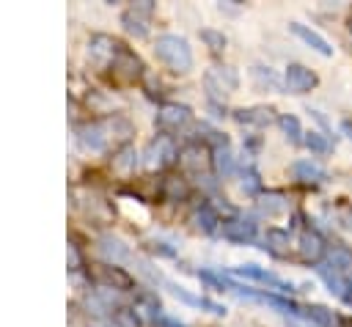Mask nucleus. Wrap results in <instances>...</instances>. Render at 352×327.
<instances>
[{
	"mask_svg": "<svg viewBox=\"0 0 352 327\" xmlns=\"http://www.w3.org/2000/svg\"><path fill=\"white\" fill-rule=\"evenodd\" d=\"M154 55L173 71H190L192 69V49L187 44L184 36H173V33H162L154 41Z\"/></svg>",
	"mask_w": 352,
	"mask_h": 327,
	"instance_id": "obj_1",
	"label": "nucleus"
},
{
	"mask_svg": "<svg viewBox=\"0 0 352 327\" xmlns=\"http://www.w3.org/2000/svg\"><path fill=\"white\" fill-rule=\"evenodd\" d=\"M209 162H212V168H214V173L217 176H231L234 170H236V165H234V154H231V148L228 146H214L212 148V157H209Z\"/></svg>",
	"mask_w": 352,
	"mask_h": 327,
	"instance_id": "obj_21",
	"label": "nucleus"
},
{
	"mask_svg": "<svg viewBox=\"0 0 352 327\" xmlns=\"http://www.w3.org/2000/svg\"><path fill=\"white\" fill-rule=\"evenodd\" d=\"M228 275H231V278H248V280L264 283V286L278 289V291H283V294L294 291V286H292V283L280 280L278 275H272V272H267V269H261V267H256V264H242V267H234V269H228Z\"/></svg>",
	"mask_w": 352,
	"mask_h": 327,
	"instance_id": "obj_10",
	"label": "nucleus"
},
{
	"mask_svg": "<svg viewBox=\"0 0 352 327\" xmlns=\"http://www.w3.org/2000/svg\"><path fill=\"white\" fill-rule=\"evenodd\" d=\"M201 41H204L212 52H223V49H226V36H223V30L204 27V30H201Z\"/></svg>",
	"mask_w": 352,
	"mask_h": 327,
	"instance_id": "obj_34",
	"label": "nucleus"
},
{
	"mask_svg": "<svg viewBox=\"0 0 352 327\" xmlns=\"http://www.w3.org/2000/svg\"><path fill=\"white\" fill-rule=\"evenodd\" d=\"M192 225L201 231V234H214V231H220V225H223V220H220V214H217V209L212 206V203H201V206H195L192 209Z\"/></svg>",
	"mask_w": 352,
	"mask_h": 327,
	"instance_id": "obj_13",
	"label": "nucleus"
},
{
	"mask_svg": "<svg viewBox=\"0 0 352 327\" xmlns=\"http://www.w3.org/2000/svg\"><path fill=\"white\" fill-rule=\"evenodd\" d=\"M341 129H344V132H346V137L352 140V121H349V118H344V121H341Z\"/></svg>",
	"mask_w": 352,
	"mask_h": 327,
	"instance_id": "obj_37",
	"label": "nucleus"
},
{
	"mask_svg": "<svg viewBox=\"0 0 352 327\" xmlns=\"http://www.w3.org/2000/svg\"><path fill=\"white\" fill-rule=\"evenodd\" d=\"M110 66H113V71L121 82H138L143 77V60L121 41H118V49H116V58H113Z\"/></svg>",
	"mask_w": 352,
	"mask_h": 327,
	"instance_id": "obj_4",
	"label": "nucleus"
},
{
	"mask_svg": "<svg viewBox=\"0 0 352 327\" xmlns=\"http://www.w3.org/2000/svg\"><path fill=\"white\" fill-rule=\"evenodd\" d=\"M116 49H118V41L110 38V36H104V33H96L88 41V58L96 66H110L113 58H116Z\"/></svg>",
	"mask_w": 352,
	"mask_h": 327,
	"instance_id": "obj_11",
	"label": "nucleus"
},
{
	"mask_svg": "<svg viewBox=\"0 0 352 327\" xmlns=\"http://www.w3.org/2000/svg\"><path fill=\"white\" fill-rule=\"evenodd\" d=\"M99 280H102V286H107V289H118V291H129L132 286H135V280H132V275L129 272H124L121 267H110V264H102L99 267Z\"/></svg>",
	"mask_w": 352,
	"mask_h": 327,
	"instance_id": "obj_16",
	"label": "nucleus"
},
{
	"mask_svg": "<svg viewBox=\"0 0 352 327\" xmlns=\"http://www.w3.org/2000/svg\"><path fill=\"white\" fill-rule=\"evenodd\" d=\"M253 77H256V82H258L261 88H270V91H275V93H286V82H283L270 66H253Z\"/></svg>",
	"mask_w": 352,
	"mask_h": 327,
	"instance_id": "obj_26",
	"label": "nucleus"
},
{
	"mask_svg": "<svg viewBox=\"0 0 352 327\" xmlns=\"http://www.w3.org/2000/svg\"><path fill=\"white\" fill-rule=\"evenodd\" d=\"M292 176H294L297 181H302V184H322V181L327 179L324 168H319V165L311 162V159H297V162H292Z\"/></svg>",
	"mask_w": 352,
	"mask_h": 327,
	"instance_id": "obj_17",
	"label": "nucleus"
},
{
	"mask_svg": "<svg viewBox=\"0 0 352 327\" xmlns=\"http://www.w3.org/2000/svg\"><path fill=\"white\" fill-rule=\"evenodd\" d=\"M154 327H184V324L176 322V319H170V316H160V319L154 322Z\"/></svg>",
	"mask_w": 352,
	"mask_h": 327,
	"instance_id": "obj_36",
	"label": "nucleus"
},
{
	"mask_svg": "<svg viewBox=\"0 0 352 327\" xmlns=\"http://www.w3.org/2000/svg\"><path fill=\"white\" fill-rule=\"evenodd\" d=\"M289 30H292L300 41H305L314 52H319V55H324V58H330V55H333L330 41H327L322 33H316L314 27H308V25H302V22H292V25H289Z\"/></svg>",
	"mask_w": 352,
	"mask_h": 327,
	"instance_id": "obj_12",
	"label": "nucleus"
},
{
	"mask_svg": "<svg viewBox=\"0 0 352 327\" xmlns=\"http://www.w3.org/2000/svg\"><path fill=\"white\" fill-rule=\"evenodd\" d=\"M239 85V74L231 66H209L204 74V88L209 93V102H217L228 93H234Z\"/></svg>",
	"mask_w": 352,
	"mask_h": 327,
	"instance_id": "obj_2",
	"label": "nucleus"
},
{
	"mask_svg": "<svg viewBox=\"0 0 352 327\" xmlns=\"http://www.w3.org/2000/svg\"><path fill=\"white\" fill-rule=\"evenodd\" d=\"M190 121H192V110H190L187 104L165 102V104L157 110V126H160L162 132H179V129H184Z\"/></svg>",
	"mask_w": 352,
	"mask_h": 327,
	"instance_id": "obj_6",
	"label": "nucleus"
},
{
	"mask_svg": "<svg viewBox=\"0 0 352 327\" xmlns=\"http://www.w3.org/2000/svg\"><path fill=\"white\" fill-rule=\"evenodd\" d=\"M256 231L258 228H256V220L253 217H228L220 225L223 239H228L234 245H250L256 239Z\"/></svg>",
	"mask_w": 352,
	"mask_h": 327,
	"instance_id": "obj_9",
	"label": "nucleus"
},
{
	"mask_svg": "<svg viewBox=\"0 0 352 327\" xmlns=\"http://www.w3.org/2000/svg\"><path fill=\"white\" fill-rule=\"evenodd\" d=\"M204 148L198 146V143H187L182 151H179V162L187 168V170H192V173H198V179H201V170H204Z\"/></svg>",
	"mask_w": 352,
	"mask_h": 327,
	"instance_id": "obj_22",
	"label": "nucleus"
},
{
	"mask_svg": "<svg viewBox=\"0 0 352 327\" xmlns=\"http://www.w3.org/2000/svg\"><path fill=\"white\" fill-rule=\"evenodd\" d=\"M261 302H267V305H272V308H278L280 313L294 316V319H302V316H305V308H302L300 302H294V300H289V297H280V294H261Z\"/></svg>",
	"mask_w": 352,
	"mask_h": 327,
	"instance_id": "obj_25",
	"label": "nucleus"
},
{
	"mask_svg": "<svg viewBox=\"0 0 352 327\" xmlns=\"http://www.w3.org/2000/svg\"><path fill=\"white\" fill-rule=\"evenodd\" d=\"M135 311H138V316L143 313V316H151L154 322L162 316V313H160V311H162V308H160V300H157V294H151V291H143V294L135 300Z\"/></svg>",
	"mask_w": 352,
	"mask_h": 327,
	"instance_id": "obj_31",
	"label": "nucleus"
},
{
	"mask_svg": "<svg viewBox=\"0 0 352 327\" xmlns=\"http://www.w3.org/2000/svg\"><path fill=\"white\" fill-rule=\"evenodd\" d=\"M283 82H286V91L289 93H308L319 85V74L302 63H289L286 66V74H283Z\"/></svg>",
	"mask_w": 352,
	"mask_h": 327,
	"instance_id": "obj_8",
	"label": "nucleus"
},
{
	"mask_svg": "<svg viewBox=\"0 0 352 327\" xmlns=\"http://www.w3.org/2000/svg\"><path fill=\"white\" fill-rule=\"evenodd\" d=\"M148 250H151L154 256H176V250H173V247H165V242H151Z\"/></svg>",
	"mask_w": 352,
	"mask_h": 327,
	"instance_id": "obj_35",
	"label": "nucleus"
},
{
	"mask_svg": "<svg viewBox=\"0 0 352 327\" xmlns=\"http://www.w3.org/2000/svg\"><path fill=\"white\" fill-rule=\"evenodd\" d=\"M272 113H275L272 107H261V104L258 107H242V110H234V121L245 124V126H267V124L278 121Z\"/></svg>",
	"mask_w": 352,
	"mask_h": 327,
	"instance_id": "obj_14",
	"label": "nucleus"
},
{
	"mask_svg": "<svg viewBox=\"0 0 352 327\" xmlns=\"http://www.w3.org/2000/svg\"><path fill=\"white\" fill-rule=\"evenodd\" d=\"M99 253H102L104 258H110V261H124V258L129 256V247H126L118 236L104 234V236H99Z\"/></svg>",
	"mask_w": 352,
	"mask_h": 327,
	"instance_id": "obj_24",
	"label": "nucleus"
},
{
	"mask_svg": "<svg viewBox=\"0 0 352 327\" xmlns=\"http://www.w3.org/2000/svg\"><path fill=\"white\" fill-rule=\"evenodd\" d=\"M77 140L91 151H104L107 129H104V124H82V126H77Z\"/></svg>",
	"mask_w": 352,
	"mask_h": 327,
	"instance_id": "obj_15",
	"label": "nucleus"
},
{
	"mask_svg": "<svg viewBox=\"0 0 352 327\" xmlns=\"http://www.w3.org/2000/svg\"><path fill=\"white\" fill-rule=\"evenodd\" d=\"M324 267L338 272V275H346L352 269V250L346 245H333L327 247V256H324Z\"/></svg>",
	"mask_w": 352,
	"mask_h": 327,
	"instance_id": "obj_18",
	"label": "nucleus"
},
{
	"mask_svg": "<svg viewBox=\"0 0 352 327\" xmlns=\"http://www.w3.org/2000/svg\"><path fill=\"white\" fill-rule=\"evenodd\" d=\"M239 187L248 192V195H253V198H258L261 195V176H258V170L253 168V165H245L242 170H239Z\"/></svg>",
	"mask_w": 352,
	"mask_h": 327,
	"instance_id": "obj_30",
	"label": "nucleus"
},
{
	"mask_svg": "<svg viewBox=\"0 0 352 327\" xmlns=\"http://www.w3.org/2000/svg\"><path fill=\"white\" fill-rule=\"evenodd\" d=\"M319 275H322V280L327 283V289H330V294H336V297H341V300H346V291H349V280H346L344 275H338V272H333V269H327L324 264L319 267Z\"/></svg>",
	"mask_w": 352,
	"mask_h": 327,
	"instance_id": "obj_27",
	"label": "nucleus"
},
{
	"mask_svg": "<svg viewBox=\"0 0 352 327\" xmlns=\"http://www.w3.org/2000/svg\"><path fill=\"white\" fill-rule=\"evenodd\" d=\"M302 319L314 322L316 327H338V319H336V313H333L330 308H324V305H308Z\"/></svg>",
	"mask_w": 352,
	"mask_h": 327,
	"instance_id": "obj_28",
	"label": "nucleus"
},
{
	"mask_svg": "<svg viewBox=\"0 0 352 327\" xmlns=\"http://www.w3.org/2000/svg\"><path fill=\"white\" fill-rule=\"evenodd\" d=\"M179 159V148H176V140L168 135V132H160L148 146H146V165L148 168H170L173 162Z\"/></svg>",
	"mask_w": 352,
	"mask_h": 327,
	"instance_id": "obj_3",
	"label": "nucleus"
},
{
	"mask_svg": "<svg viewBox=\"0 0 352 327\" xmlns=\"http://www.w3.org/2000/svg\"><path fill=\"white\" fill-rule=\"evenodd\" d=\"M160 192H162V198H165V201H187V198H190V184H187L182 176L170 173V176H165V179H162Z\"/></svg>",
	"mask_w": 352,
	"mask_h": 327,
	"instance_id": "obj_19",
	"label": "nucleus"
},
{
	"mask_svg": "<svg viewBox=\"0 0 352 327\" xmlns=\"http://www.w3.org/2000/svg\"><path fill=\"white\" fill-rule=\"evenodd\" d=\"M256 206H258V212L261 214H280V212H286V195L283 192H278V190H272V192H261L258 195V201H256Z\"/></svg>",
	"mask_w": 352,
	"mask_h": 327,
	"instance_id": "obj_23",
	"label": "nucleus"
},
{
	"mask_svg": "<svg viewBox=\"0 0 352 327\" xmlns=\"http://www.w3.org/2000/svg\"><path fill=\"white\" fill-rule=\"evenodd\" d=\"M154 14V3L151 0H140V3H132L124 14H121V25L126 33L143 38L148 33V16Z\"/></svg>",
	"mask_w": 352,
	"mask_h": 327,
	"instance_id": "obj_5",
	"label": "nucleus"
},
{
	"mask_svg": "<svg viewBox=\"0 0 352 327\" xmlns=\"http://www.w3.org/2000/svg\"><path fill=\"white\" fill-rule=\"evenodd\" d=\"M113 165H116L118 170H124V173L135 170V168H138V151H135L132 146H121L118 154L113 157Z\"/></svg>",
	"mask_w": 352,
	"mask_h": 327,
	"instance_id": "obj_32",
	"label": "nucleus"
},
{
	"mask_svg": "<svg viewBox=\"0 0 352 327\" xmlns=\"http://www.w3.org/2000/svg\"><path fill=\"white\" fill-rule=\"evenodd\" d=\"M346 302L352 305V280H349V291H346Z\"/></svg>",
	"mask_w": 352,
	"mask_h": 327,
	"instance_id": "obj_38",
	"label": "nucleus"
},
{
	"mask_svg": "<svg viewBox=\"0 0 352 327\" xmlns=\"http://www.w3.org/2000/svg\"><path fill=\"white\" fill-rule=\"evenodd\" d=\"M297 253H300V261H305V264H322L327 256V242L319 231L302 228L300 242H297Z\"/></svg>",
	"mask_w": 352,
	"mask_h": 327,
	"instance_id": "obj_7",
	"label": "nucleus"
},
{
	"mask_svg": "<svg viewBox=\"0 0 352 327\" xmlns=\"http://www.w3.org/2000/svg\"><path fill=\"white\" fill-rule=\"evenodd\" d=\"M261 247H264L267 253L278 256V258L289 256V231H283V228H267Z\"/></svg>",
	"mask_w": 352,
	"mask_h": 327,
	"instance_id": "obj_20",
	"label": "nucleus"
},
{
	"mask_svg": "<svg viewBox=\"0 0 352 327\" xmlns=\"http://www.w3.org/2000/svg\"><path fill=\"white\" fill-rule=\"evenodd\" d=\"M278 126L283 129V135H286L292 143H302L305 132H302V124H300L297 115H292V113H280V115H278Z\"/></svg>",
	"mask_w": 352,
	"mask_h": 327,
	"instance_id": "obj_29",
	"label": "nucleus"
},
{
	"mask_svg": "<svg viewBox=\"0 0 352 327\" xmlns=\"http://www.w3.org/2000/svg\"><path fill=\"white\" fill-rule=\"evenodd\" d=\"M302 143H305V148H311L314 154H330V148H333V143L327 140V135H322V132H305V137H302Z\"/></svg>",
	"mask_w": 352,
	"mask_h": 327,
	"instance_id": "obj_33",
	"label": "nucleus"
}]
</instances>
